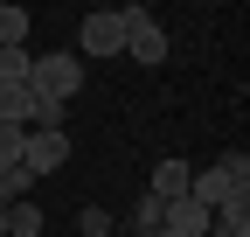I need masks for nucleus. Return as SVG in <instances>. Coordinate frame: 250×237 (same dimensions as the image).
Segmentation results:
<instances>
[{"mask_svg": "<svg viewBox=\"0 0 250 237\" xmlns=\"http://www.w3.org/2000/svg\"><path fill=\"white\" fill-rule=\"evenodd\" d=\"M28 91H35L42 105H70V98L83 91V63H77L70 49H49V56L28 63Z\"/></svg>", "mask_w": 250, "mask_h": 237, "instance_id": "1", "label": "nucleus"}, {"mask_svg": "<svg viewBox=\"0 0 250 237\" xmlns=\"http://www.w3.org/2000/svg\"><path fill=\"white\" fill-rule=\"evenodd\" d=\"M125 35H132L125 7H90L77 21V63H83V56H125Z\"/></svg>", "mask_w": 250, "mask_h": 237, "instance_id": "2", "label": "nucleus"}, {"mask_svg": "<svg viewBox=\"0 0 250 237\" xmlns=\"http://www.w3.org/2000/svg\"><path fill=\"white\" fill-rule=\"evenodd\" d=\"M125 21H132L125 56H132V63H167V28L153 21V7H125Z\"/></svg>", "mask_w": 250, "mask_h": 237, "instance_id": "3", "label": "nucleus"}, {"mask_svg": "<svg viewBox=\"0 0 250 237\" xmlns=\"http://www.w3.org/2000/svg\"><path fill=\"white\" fill-rule=\"evenodd\" d=\"M21 167L35 174H56V167H70V133H28V146H21Z\"/></svg>", "mask_w": 250, "mask_h": 237, "instance_id": "4", "label": "nucleus"}, {"mask_svg": "<svg viewBox=\"0 0 250 237\" xmlns=\"http://www.w3.org/2000/svg\"><path fill=\"white\" fill-rule=\"evenodd\" d=\"M160 230H174V237H215V210H202L195 195H181V202L160 210Z\"/></svg>", "mask_w": 250, "mask_h": 237, "instance_id": "5", "label": "nucleus"}, {"mask_svg": "<svg viewBox=\"0 0 250 237\" xmlns=\"http://www.w3.org/2000/svg\"><path fill=\"white\" fill-rule=\"evenodd\" d=\"M236 189H250V182H229L223 167H202V174H188V195H195L202 210H223V202H229Z\"/></svg>", "mask_w": 250, "mask_h": 237, "instance_id": "6", "label": "nucleus"}, {"mask_svg": "<svg viewBox=\"0 0 250 237\" xmlns=\"http://www.w3.org/2000/svg\"><path fill=\"white\" fill-rule=\"evenodd\" d=\"M188 174H195L188 161H160L153 182H146V195H153V202H181V195H188Z\"/></svg>", "mask_w": 250, "mask_h": 237, "instance_id": "7", "label": "nucleus"}, {"mask_svg": "<svg viewBox=\"0 0 250 237\" xmlns=\"http://www.w3.org/2000/svg\"><path fill=\"white\" fill-rule=\"evenodd\" d=\"M35 91H28V84H0V126H21L28 133V118H35Z\"/></svg>", "mask_w": 250, "mask_h": 237, "instance_id": "8", "label": "nucleus"}, {"mask_svg": "<svg viewBox=\"0 0 250 237\" xmlns=\"http://www.w3.org/2000/svg\"><path fill=\"white\" fill-rule=\"evenodd\" d=\"M215 237H250V189H236L223 210H215Z\"/></svg>", "mask_w": 250, "mask_h": 237, "instance_id": "9", "label": "nucleus"}, {"mask_svg": "<svg viewBox=\"0 0 250 237\" xmlns=\"http://www.w3.org/2000/svg\"><path fill=\"white\" fill-rule=\"evenodd\" d=\"M28 28H35V14L14 7V0H0V49H28Z\"/></svg>", "mask_w": 250, "mask_h": 237, "instance_id": "10", "label": "nucleus"}, {"mask_svg": "<svg viewBox=\"0 0 250 237\" xmlns=\"http://www.w3.org/2000/svg\"><path fill=\"white\" fill-rule=\"evenodd\" d=\"M7 237H42V202H35V195L7 210Z\"/></svg>", "mask_w": 250, "mask_h": 237, "instance_id": "11", "label": "nucleus"}, {"mask_svg": "<svg viewBox=\"0 0 250 237\" xmlns=\"http://www.w3.org/2000/svg\"><path fill=\"white\" fill-rule=\"evenodd\" d=\"M28 189H35V174H28V167H7V174H0V210L28 202Z\"/></svg>", "mask_w": 250, "mask_h": 237, "instance_id": "12", "label": "nucleus"}, {"mask_svg": "<svg viewBox=\"0 0 250 237\" xmlns=\"http://www.w3.org/2000/svg\"><path fill=\"white\" fill-rule=\"evenodd\" d=\"M160 210H167V202L139 195V202H132V237H153V230H160Z\"/></svg>", "mask_w": 250, "mask_h": 237, "instance_id": "13", "label": "nucleus"}, {"mask_svg": "<svg viewBox=\"0 0 250 237\" xmlns=\"http://www.w3.org/2000/svg\"><path fill=\"white\" fill-rule=\"evenodd\" d=\"M28 63H35L28 49H0V84H28Z\"/></svg>", "mask_w": 250, "mask_h": 237, "instance_id": "14", "label": "nucleus"}, {"mask_svg": "<svg viewBox=\"0 0 250 237\" xmlns=\"http://www.w3.org/2000/svg\"><path fill=\"white\" fill-rule=\"evenodd\" d=\"M21 146H28V133H21V126H0V174L21 167Z\"/></svg>", "mask_w": 250, "mask_h": 237, "instance_id": "15", "label": "nucleus"}, {"mask_svg": "<svg viewBox=\"0 0 250 237\" xmlns=\"http://www.w3.org/2000/svg\"><path fill=\"white\" fill-rule=\"evenodd\" d=\"M77 230H83V237H111V210H98V202L77 210Z\"/></svg>", "mask_w": 250, "mask_h": 237, "instance_id": "16", "label": "nucleus"}, {"mask_svg": "<svg viewBox=\"0 0 250 237\" xmlns=\"http://www.w3.org/2000/svg\"><path fill=\"white\" fill-rule=\"evenodd\" d=\"M0 237H7V210H0Z\"/></svg>", "mask_w": 250, "mask_h": 237, "instance_id": "17", "label": "nucleus"}]
</instances>
